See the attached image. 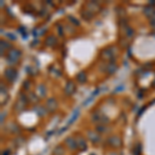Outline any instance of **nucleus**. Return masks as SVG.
Wrapping results in <instances>:
<instances>
[{"instance_id": "nucleus-7", "label": "nucleus", "mask_w": 155, "mask_h": 155, "mask_svg": "<svg viewBox=\"0 0 155 155\" xmlns=\"http://www.w3.org/2000/svg\"><path fill=\"white\" fill-rule=\"evenodd\" d=\"M64 91H65V93L67 94V95H71V94H72L74 91H76V86H74V83H71V82H68V83L65 85Z\"/></svg>"}, {"instance_id": "nucleus-9", "label": "nucleus", "mask_w": 155, "mask_h": 155, "mask_svg": "<svg viewBox=\"0 0 155 155\" xmlns=\"http://www.w3.org/2000/svg\"><path fill=\"white\" fill-rule=\"evenodd\" d=\"M77 80L80 82V83L84 84L85 82L87 81V76H86V74H85L84 71H81V72H80V74H78V76H77Z\"/></svg>"}, {"instance_id": "nucleus-1", "label": "nucleus", "mask_w": 155, "mask_h": 155, "mask_svg": "<svg viewBox=\"0 0 155 155\" xmlns=\"http://www.w3.org/2000/svg\"><path fill=\"white\" fill-rule=\"evenodd\" d=\"M20 52L18 50H11L7 54V61L9 63H17L19 61V58H20Z\"/></svg>"}, {"instance_id": "nucleus-10", "label": "nucleus", "mask_w": 155, "mask_h": 155, "mask_svg": "<svg viewBox=\"0 0 155 155\" xmlns=\"http://www.w3.org/2000/svg\"><path fill=\"white\" fill-rule=\"evenodd\" d=\"M46 91H47V89H46V87L44 86L42 84L41 85H38V87H37V94H38L41 97H44L45 95H46Z\"/></svg>"}, {"instance_id": "nucleus-15", "label": "nucleus", "mask_w": 155, "mask_h": 155, "mask_svg": "<svg viewBox=\"0 0 155 155\" xmlns=\"http://www.w3.org/2000/svg\"><path fill=\"white\" fill-rule=\"evenodd\" d=\"M153 12H154V8H152V7H147L145 9V14L148 17H151V14H153Z\"/></svg>"}, {"instance_id": "nucleus-11", "label": "nucleus", "mask_w": 155, "mask_h": 155, "mask_svg": "<svg viewBox=\"0 0 155 155\" xmlns=\"http://www.w3.org/2000/svg\"><path fill=\"white\" fill-rule=\"evenodd\" d=\"M63 154H64V150L61 146H57L53 151V155H63Z\"/></svg>"}, {"instance_id": "nucleus-5", "label": "nucleus", "mask_w": 155, "mask_h": 155, "mask_svg": "<svg viewBox=\"0 0 155 155\" xmlns=\"http://www.w3.org/2000/svg\"><path fill=\"white\" fill-rule=\"evenodd\" d=\"M77 146H78V148L81 150V151H85V150L88 148V146H87V142L85 141L83 137H79V139L77 140Z\"/></svg>"}, {"instance_id": "nucleus-13", "label": "nucleus", "mask_w": 155, "mask_h": 155, "mask_svg": "<svg viewBox=\"0 0 155 155\" xmlns=\"http://www.w3.org/2000/svg\"><path fill=\"white\" fill-rule=\"evenodd\" d=\"M117 69V67H116V65H115V64H109V65H107V71L109 72V74H113V72L116 71Z\"/></svg>"}, {"instance_id": "nucleus-2", "label": "nucleus", "mask_w": 155, "mask_h": 155, "mask_svg": "<svg viewBox=\"0 0 155 155\" xmlns=\"http://www.w3.org/2000/svg\"><path fill=\"white\" fill-rule=\"evenodd\" d=\"M4 76H5V78L9 82H14L16 80L17 76H18V72H17L15 68H12V67H8L4 71Z\"/></svg>"}, {"instance_id": "nucleus-3", "label": "nucleus", "mask_w": 155, "mask_h": 155, "mask_svg": "<svg viewBox=\"0 0 155 155\" xmlns=\"http://www.w3.org/2000/svg\"><path fill=\"white\" fill-rule=\"evenodd\" d=\"M57 107H58V104H57V101L53 98H50L46 104V109L48 110L49 112H54L55 110L57 109Z\"/></svg>"}, {"instance_id": "nucleus-16", "label": "nucleus", "mask_w": 155, "mask_h": 155, "mask_svg": "<svg viewBox=\"0 0 155 155\" xmlns=\"http://www.w3.org/2000/svg\"><path fill=\"white\" fill-rule=\"evenodd\" d=\"M6 41H1V51H3V48L4 50L5 49H8L9 47H11V45L9 44H5Z\"/></svg>"}, {"instance_id": "nucleus-4", "label": "nucleus", "mask_w": 155, "mask_h": 155, "mask_svg": "<svg viewBox=\"0 0 155 155\" xmlns=\"http://www.w3.org/2000/svg\"><path fill=\"white\" fill-rule=\"evenodd\" d=\"M107 141H109V144L111 145L112 147H114V148H118L120 145H121V140H120L117 136L111 137Z\"/></svg>"}, {"instance_id": "nucleus-14", "label": "nucleus", "mask_w": 155, "mask_h": 155, "mask_svg": "<svg viewBox=\"0 0 155 155\" xmlns=\"http://www.w3.org/2000/svg\"><path fill=\"white\" fill-rule=\"evenodd\" d=\"M55 42H56V38H55L54 36H49L48 38H47V45H48L49 47L53 46Z\"/></svg>"}, {"instance_id": "nucleus-17", "label": "nucleus", "mask_w": 155, "mask_h": 155, "mask_svg": "<svg viewBox=\"0 0 155 155\" xmlns=\"http://www.w3.org/2000/svg\"><path fill=\"white\" fill-rule=\"evenodd\" d=\"M2 155H9V151H5V153H3Z\"/></svg>"}, {"instance_id": "nucleus-12", "label": "nucleus", "mask_w": 155, "mask_h": 155, "mask_svg": "<svg viewBox=\"0 0 155 155\" xmlns=\"http://www.w3.org/2000/svg\"><path fill=\"white\" fill-rule=\"evenodd\" d=\"M102 56L106 59H112L113 58V53H112V51H109V50H104V53H102Z\"/></svg>"}, {"instance_id": "nucleus-6", "label": "nucleus", "mask_w": 155, "mask_h": 155, "mask_svg": "<svg viewBox=\"0 0 155 155\" xmlns=\"http://www.w3.org/2000/svg\"><path fill=\"white\" fill-rule=\"evenodd\" d=\"M65 144H66V146L71 150H74L76 148H78L77 140H74V137H67L65 140Z\"/></svg>"}, {"instance_id": "nucleus-8", "label": "nucleus", "mask_w": 155, "mask_h": 155, "mask_svg": "<svg viewBox=\"0 0 155 155\" xmlns=\"http://www.w3.org/2000/svg\"><path fill=\"white\" fill-rule=\"evenodd\" d=\"M88 139L92 142V143H98V142L101 141L99 134H96V132H93V131L88 132Z\"/></svg>"}]
</instances>
